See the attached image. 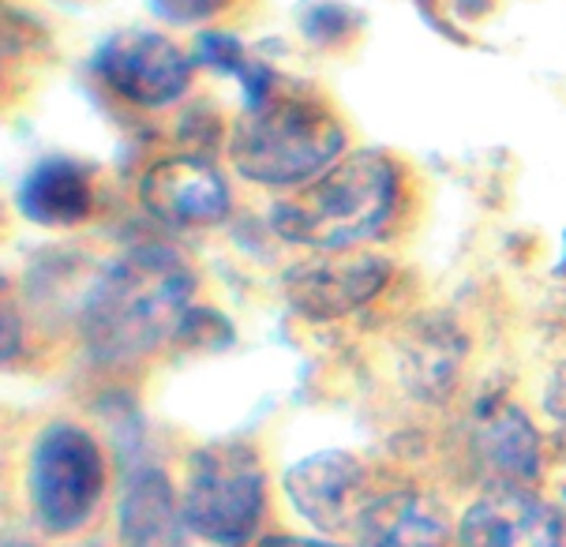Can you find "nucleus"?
Listing matches in <instances>:
<instances>
[{
  "instance_id": "19",
  "label": "nucleus",
  "mask_w": 566,
  "mask_h": 547,
  "mask_svg": "<svg viewBox=\"0 0 566 547\" xmlns=\"http://www.w3.org/2000/svg\"><path fill=\"white\" fill-rule=\"evenodd\" d=\"M559 412H563V420H566V406H559Z\"/></svg>"
},
{
  "instance_id": "6",
  "label": "nucleus",
  "mask_w": 566,
  "mask_h": 547,
  "mask_svg": "<svg viewBox=\"0 0 566 547\" xmlns=\"http://www.w3.org/2000/svg\"><path fill=\"white\" fill-rule=\"evenodd\" d=\"M196 61L158 31H120L94 56L105 86L143 109H166L188 94Z\"/></svg>"
},
{
  "instance_id": "16",
  "label": "nucleus",
  "mask_w": 566,
  "mask_h": 547,
  "mask_svg": "<svg viewBox=\"0 0 566 547\" xmlns=\"http://www.w3.org/2000/svg\"><path fill=\"white\" fill-rule=\"evenodd\" d=\"M222 0H147V8L161 23H203L218 12Z\"/></svg>"
},
{
  "instance_id": "4",
  "label": "nucleus",
  "mask_w": 566,
  "mask_h": 547,
  "mask_svg": "<svg viewBox=\"0 0 566 547\" xmlns=\"http://www.w3.org/2000/svg\"><path fill=\"white\" fill-rule=\"evenodd\" d=\"M180 506L188 529L207 544L244 547L263 517V469L255 450L244 443H210L196 450Z\"/></svg>"
},
{
  "instance_id": "10",
  "label": "nucleus",
  "mask_w": 566,
  "mask_h": 547,
  "mask_svg": "<svg viewBox=\"0 0 566 547\" xmlns=\"http://www.w3.org/2000/svg\"><path fill=\"white\" fill-rule=\"evenodd\" d=\"M462 547H563V525L548 503L517 484H495L458 525Z\"/></svg>"
},
{
  "instance_id": "20",
  "label": "nucleus",
  "mask_w": 566,
  "mask_h": 547,
  "mask_svg": "<svg viewBox=\"0 0 566 547\" xmlns=\"http://www.w3.org/2000/svg\"><path fill=\"white\" fill-rule=\"evenodd\" d=\"M12 547H19V544H12Z\"/></svg>"
},
{
  "instance_id": "13",
  "label": "nucleus",
  "mask_w": 566,
  "mask_h": 547,
  "mask_svg": "<svg viewBox=\"0 0 566 547\" xmlns=\"http://www.w3.org/2000/svg\"><path fill=\"white\" fill-rule=\"evenodd\" d=\"M19 214L34 225H80L94 210V191L86 172L69 158H45L19 185Z\"/></svg>"
},
{
  "instance_id": "3",
  "label": "nucleus",
  "mask_w": 566,
  "mask_h": 547,
  "mask_svg": "<svg viewBox=\"0 0 566 547\" xmlns=\"http://www.w3.org/2000/svg\"><path fill=\"white\" fill-rule=\"evenodd\" d=\"M345 132L312 94H274L263 109L237 120L229 136L233 169L252 185L304 188L342 161Z\"/></svg>"
},
{
  "instance_id": "17",
  "label": "nucleus",
  "mask_w": 566,
  "mask_h": 547,
  "mask_svg": "<svg viewBox=\"0 0 566 547\" xmlns=\"http://www.w3.org/2000/svg\"><path fill=\"white\" fill-rule=\"evenodd\" d=\"M259 547H338V544H326V540H304V536H271Z\"/></svg>"
},
{
  "instance_id": "9",
  "label": "nucleus",
  "mask_w": 566,
  "mask_h": 547,
  "mask_svg": "<svg viewBox=\"0 0 566 547\" xmlns=\"http://www.w3.org/2000/svg\"><path fill=\"white\" fill-rule=\"evenodd\" d=\"M364 465L345 450H319V454L301 457L296 465L285 469V495L293 511L312 522L323 533H338L345 525H357L364 492Z\"/></svg>"
},
{
  "instance_id": "8",
  "label": "nucleus",
  "mask_w": 566,
  "mask_h": 547,
  "mask_svg": "<svg viewBox=\"0 0 566 547\" xmlns=\"http://www.w3.org/2000/svg\"><path fill=\"white\" fill-rule=\"evenodd\" d=\"M139 199L169 229L218 225L229 214V188L222 172L196 155L155 161L139 180Z\"/></svg>"
},
{
  "instance_id": "18",
  "label": "nucleus",
  "mask_w": 566,
  "mask_h": 547,
  "mask_svg": "<svg viewBox=\"0 0 566 547\" xmlns=\"http://www.w3.org/2000/svg\"><path fill=\"white\" fill-rule=\"evenodd\" d=\"M559 271H566V255H563V263H559Z\"/></svg>"
},
{
  "instance_id": "11",
  "label": "nucleus",
  "mask_w": 566,
  "mask_h": 547,
  "mask_svg": "<svg viewBox=\"0 0 566 547\" xmlns=\"http://www.w3.org/2000/svg\"><path fill=\"white\" fill-rule=\"evenodd\" d=\"M124 547H185L188 522L177 503L169 476L150 462L124 465L120 503H117Z\"/></svg>"
},
{
  "instance_id": "1",
  "label": "nucleus",
  "mask_w": 566,
  "mask_h": 547,
  "mask_svg": "<svg viewBox=\"0 0 566 547\" xmlns=\"http://www.w3.org/2000/svg\"><path fill=\"white\" fill-rule=\"evenodd\" d=\"M196 274L166 244H139L113 259L83 304L80 334L98 364H124L177 338L191 312Z\"/></svg>"
},
{
  "instance_id": "7",
  "label": "nucleus",
  "mask_w": 566,
  "mask_h": 547,
  "mask_svg": "<svg viewBox=\"0 0 566 547\" xmlns=\"http://www.w3.org/2000/svg\"><path fill=\"white\" fill-rule=\"evenodd\" d=\"M390 277V263L368 252H323L285 271V301L296 315L315 323L342 319V315L376 301Z\"/></svg>"
},
{
  "instance_id": "5",
  "label": "nucleus",
  "mask_w": 566,
  "mask_h": 547,
  "mask_svg": "<svg viewBox=\"0 0 566 547\" xmlns=\"http://www.w3.org/2000/svg\"><path fill=\"white\" fill-rule=\"evenodd\" d=\"M105 484L102 450L83 428L56 420L34 439L27 487L34 517L50 536L75 533L94 514Z\"/></svg>"
},
{
  "instance_id": "15",
  "label": "nucleus",
  "mask_w": 566,
  "mask_h": 547,
  "mask_svg": "<svg viewBox=\"0 0 566 547\" xmlns=\"http://www.w3.org/2000/svg\"><path fill=\"white\" fill-rule=\"evenodd\" d=\"M191 61L203 64V69H210V72H218V75H233V80H241L248 113L263 109V105L277 94V75H274L271 64H263L259 56H252L241 38H233L226 31L199 34Z\"/></svg>"
},
{
  "instance_id": "2",
  "label": "nucleus",
  "mask_w": 566,
  "mask_h": 547,
  "mask_svg": "<svg viewBox=\"0 0 566 547\" xmlns=\"http://www.w3.org/2000/svg\"><path fill=\"white\" fill-rule=\"evenodd\" d=\"M398 207V169L379 150H357L271 207V229L312 252H353L379 236Z\"/></svg>"
},
{
  "instance_id": "12",
  "label": "nucleus",
  "mask_w": 566,
  "mask_h": 547,
  "mask_svg": "<svg viewBox=\"0 0 566 547\" xmlns=\"http://www.w3.org/2000/svg\"><path fill=\"white\" fill-rule=\"evenodd\" d=\"M447 514L420 492H387L357 517L360 547H443Z\"/></svg>"
},
{
  "instance_id": "14",
  "label": "nucleus",
  "mask_w": 566,
  "mask_h": 547,
  "mask_svg": "<svg viewBox=\"0 0 566 547\" xmlns=\"http://www.w3.org/2000/svg\"><path fill=\"white\" fill-rule=\"evenodd\" d=\"M473 454L484 465V473L495 484H517L525 487L541 469V443L536 431L525 420L522 409L511 406H492L476 424L473 435Z\"/></svg>"
}]
</instances>
